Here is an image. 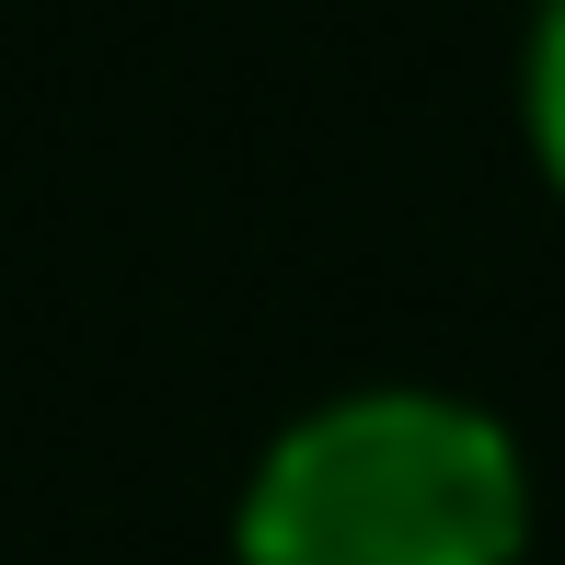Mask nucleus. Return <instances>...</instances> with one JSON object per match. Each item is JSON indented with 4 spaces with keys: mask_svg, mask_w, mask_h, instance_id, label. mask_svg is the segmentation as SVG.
<instances>
[{
    "mask_svg": "<svg viewBox=\"0 0 565 565\" xmlns=\"http://www.w3.org/2000/svg\"><path fill=\"white\" fill-rule=\"evenodd\" d=\"M531 450L461 381H335L231 484V565H531Z\"/></svg>",
    "mask_w": 565,
    "mask_h": 565,
    "instance_id": "nucleus-1",
    "label": "nucleus"
},
{
    "mask_svg": "<svg viewBox=\"0 0 565 565\" xmlns=\"http://www.w3.org/2000/svg\"><path fill=\"white\" fill-rule=\"evenodd\" d=\"M520 150L543 173V196L565 209V0H531V23H520Z\"/></svg>",
    "mask_w": 565,
    "mask_h": 565,
    "instance_id": "nucleus-2",
    "label": "nucleus"
}]
</instances>
